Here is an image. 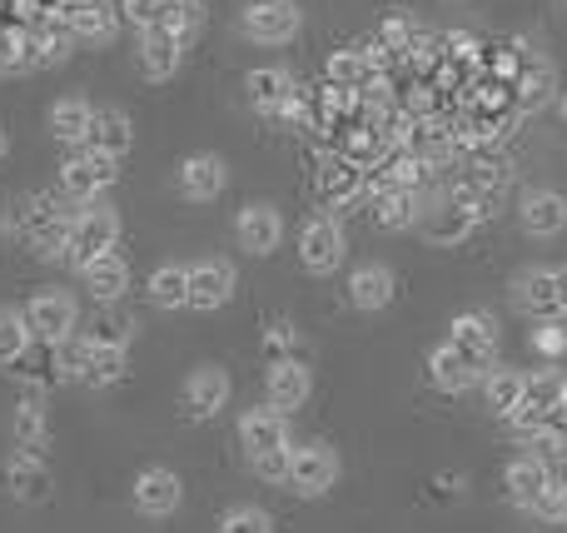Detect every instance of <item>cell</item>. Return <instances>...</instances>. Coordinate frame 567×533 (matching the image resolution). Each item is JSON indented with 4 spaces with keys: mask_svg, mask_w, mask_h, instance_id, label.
Instances as JSON below:
<instances>
[{
    "mask_svg": "<svg viewBox=\"0 0 567 533\" xmlns=\"http://www.w3.org/2000/svg\"><path fill=\"white\" fill-rule=\"evenodd\" d=\"M159 6H165V0H115V10H120V16H125V20H135L140 30H145L150 20L159 16Z\"/></svg>",
    "mask_w": 567,
    "mask_h": 533,
    "instance_id": "obj_41",
    "label": "cell"
},
{
    "mask_svg": "<svg viewBox=\"0 0 567 533\" xmlns=\"http://www.w3.org/2000/svg\"><path fill=\"white\" fill-rule=\"evenodd\" d=\"M120 239V215L115 209H100L90 205L85 215H75V225H70V245H65V259L75 269H85L95 255H105V249H115Z\"/></svg>",
    "mask_w": 567,
    "mask_h": 533,
    "instance_id": "obj_3",
    "label": "cell"
},
{
    "mask_svg": "<svg viewBox=\"0 0 567 533\" xmlns=\"http://www.w3.org/2000/svg\"><path fill=\"white\" fill-rule=\"evenodd\" d=\"M16 434H20V444H25L30 454L45 444V424H40V409H20V414H16Z\"/></svg>",
    "mask_w": 567,
    "mask_h": 533,
    "instance_id": "obj_39",
    "label": "cell"
},
{
    "mask_svg": "<svg viewBox=\"0 0 567 533\" xmlns=\"http://www.w3.org/2000/svg\"><path fill=\"white\" fill-rule=\"evenodd\" d=\"M150 305L159 309H185L189 305V269L185 265H159L155 275H150Z\"/></svg>",
    "mask_w": 567,
    "mask_h": 533,
    "instance_id": "obj_32",
    "label": "cell"
},
{
    "mask_svg": "<svg viewBox=\"0 0 567 533\" xmlns=\"http://www.w3.org/2000/svg\"><path fill=\"white\" fill-rule=\"evenodd\" d=\"M65 25H70V35L75 40H115V30H120V10L115 6H105V0H70L65 6Z\"/></svg>",
    "mask_w": 567,
    "mask_h": 533,
    "instance_id": "obj_20",
    "label": "cell"
},
{
    "mask_svg": "<svg viewBox=\"0 0 567 533\" xmlns=\"http://www.w3.org/2000/svg\"><path fill=\"white\" fill-rule=\"evenodd\" d=\"M449 329H453L449 345L458 349V355L468 359L473 369H483V375H488V369H493V319L473 309V315H458V319H453Z\"/></svg>",
    "mask_w": 567,
    "mask_h": 533,
    "instance_id": "obj_16",
    "label": "cell"
},
{
    "mask_svg": "<svg viewBox=\"0 0 567 533\" xmlns=\"http://www.w3.org/2000/svg\"><path fill=\"white\" fill-rule=\"evenodd\" d=\"M225 399H229V375L225 369H199V375L185 385V414L189 419H209L215 409H225Z\"/></svg>",
    "mask_w": 567,
    "mask_h": 533,
    "instance_id": "obj_23",
    "label": "cell"
},
{
    "mask_svg": "<svg viewBox=\"0 0 567 533\" xmlns=\"http://www.w3.org/2000/svg\"><path fill=\"white\" fill-rule=\"evenodd\" d=\"M80 275H85L90 295H95L100 305H115V299L130 289V259L120 255V249H105V255H95Z\"/></svg>",
    "mask_w": 567,
    "mask_h": 533,
    "instance_id": "obj_21",
    "label": "cell"
},
{
    "mask_svg": "<svg viewBox=\"0 0 567 533\" xmlns=\"http://www.w3.org/2000/svg\"><path fill=\"white\" fill-rule=\"evenodd\" d=\"M265 394H269V404L275 409H299L303 399H309V369L303 365H293V359H284V365L269 369V385H265Z\"/></svg>",
    "mask_w": 567,
    "mask_h": 533,
    "instance_id": "obj_28",
    "label": "cell"
},
{
    "mask_svg": "<svg viewBox=\"0 0 567 533\" xmlns=\"http://www.w3.org/2000/svg\"><path fill=\"white\" fill-rule=\"evenodd\" d=\"M329 85H343V90H353V95H363V90L379 85V65H373L369 50H339V55L329 60Z\"/></svg>",
    "mask_w": 567,
    "mask_h": 533,
    "instance_id": "obj_27",
    "label": "cell"
},
{
    "mask_svg": "<svg viewBox=\"0 0 567 533\" xmlns=\"http://www.w3.org/2000/svg\"><path fill=\"white\" fill-rule=\"evenodd\" d=\"M175 185H179V195L185 199H219L225 195V185H229V165L219 155H189L185 165H179V175H175Z\"/></svg>",
    "mask_w": 567,
    "mask_h": 533,
    "instance_id": "obj_12",
    "label": "cell"
},
{
    "mask_svg": "<svg viewBox=\"0 0 567 533\" xmlns=\"http://www.w3.org/2000/svg\"><path fill=\"white\" fill-rule=\"evenodd\" d=\"M0 160H6V130H0Z\"/></svg>",
    "mask_w": 567,
    "mask_h": 533,
    "instance_id": "obj_46",
    "label": "cell"
},
{
    "mask_svg": "<svg viewBox=\"0 0 567 533\" xmlns=\"http://www.w3.org/2000/svg\"><path fill=\"white\" fill-rule=\"evenodd\" d=\"M333 479H339V459L329 444L289 449V484L299 494H323V489H333Z\"/></svg>",
    "mask_w": 567,
    "mask_h": 533,
    "instance_id": "obj_7",
    "label": "cell"
},
{
    "mask_svg": "<svg viewBox=\"0 0 567 533\" xmlns=\"http://www.w3.org/2000/svg\"><path fill=\"white\" fill-rule=\"evenodd\" d=\"M70 225L75 219L65 215V205H60V195H35L25 205V215H20V229H25V245L35 249L40 259H60L70 245Z\"/></svg>",
    "mask_w": 567,
    "mask_h": 533,
    "instance_id": "obj_1",
    "label": "cell"
},
{
    "mask_svg": "<svg viewBox=\"0 0 567 533\" xmlns=\"http://www.w3.org/2000/svg\"><path fill=\"white\" fill-rule=\"evenodd\" d=\"M235 239L239 249H249V255H275L279 239H284V219L275 205H265V199H255V205L239 209V225H235Z\"/></svg>",
    "mask_w": 567,
    "mask_h": 533,
    "instance_id": "obj_8",
    "label": "cell"
},
{
    "mask_svg": "<svg viewBox=\"0 0 567 533\" xmlns=\"http://www.w3.org/2000/svg\"><path fill=\"white\" fill-rule=\"evenodd\" d=\"M538 444L548 449L553 459H567V399L553 404V419H548V429L538 434Z\"/></svg>",
    "mask_w": 567,
    "mask_h": 533,
    "instance_id": "obj_38",
    "label": "cell"
},
{
    "mask_svg": "<svg viewBox=\"0 0 567 533\" xmlns=\"http://www.w3.org/2000/svg\"><path fill=\"white\" fill-rule=\"evenodd\" d=\"M120 160H110V155H95V150H80L75 160H65V170H60V189H65V199H95V195H105L110 185H115V175H120Z\"/></svg>",
    "mask_w": 567,
    "mask_h": 533,
    "instance_id": "obj_5",
    "label": "cell"
},
{
    "mask_svg": "<svg viewBox=\"0 0 567 533\" xmlns=\"http://www.w3.org/2000/svg\"><path fill=\"white\" fill-rule=\"evenodd\" d=\"M558 295H563V315H567V265L558 269Z\"/></svg>",
    "mask_w": 567,
    "mask_h": 533,
    "instance_id": "obj_45",
    "label": "cell"
},
{
    "mask_svg": "<svg viewBox=\"0 0 567 533\" xmlns=\"http://www.w3.org/2000/svg\"><path fill=\"white\" fill-rule=\"evenodd\" d=\"M125 349L120 345H100V339H85V369H80V379L85 385H95V389H105V385H120L125 379Z\"/></svg>",
    "mask_w": 567,
    "mask_h": 533,
    "instance_id": "obj_29",
    "label": "cell"
},
{
    "mask_svg": "<svg viewBox=\"0 0 567 533\" xmlns=\"http://www.w3.org/2000/svg\"><path fill=\"white\" fill-rule=\"evenodd\" d=\"M239 444H245L249 459L275 454V449H289V424H284V409H249L239 419Z\"/></svg>",
    "mask_w": 567,
    "mask_h": 533,
    "instance_id": "obj_11",
    "label": "cell"
},
{
    "mask_svg": "<svg viewBox=\"0 0 567 533\" xmlns=\"http://www.w3.org/2000/svg\"><path fill=\"white\" fill-rule=\"evenodd\" d=\"M548 90H553V75H548V65H543V70L533 65V70H528V80H523V105L533 110V105H538V100H548Z\"/></svg>",
    "mask_w": 567,
    "mask_h": 533,
    "instance_id": "obj_42",
    "label": "cell"
},
{
    "mask_svg": "<svg viewBox=\"0 0 567 533\" xmlns=\"http://www.w3.org/2000/svg\"><path fill=\"white\" fill-rule=\"evenodd\" d=\"M419 219H423V235H429L433 245H458V239L473 229V219H478V205H473L468 195H453V199H443L439 209H429V215H419Z\"/></svg>",
    "mask_w": 567,
    "mask_h": 533,
    "instance_id": "obj_17",
    "label": "cell"
},
{
    "mask_svg": "<svg viewBox=\"0 0 567 533\" xmlns=\"http://www.w3.org/2000/svg\"><path fill=\"white\" fill-rule=\"evenodd\" d=\"M100 345H120V349H125L130 345V319L125 315H110V319H100Z\"/></svg>",
    "mask_w": 567,
    "mask_h": 533,
    "instance_id": "obj_43",
    "label": "cell"
},
{
    "mask_svg": "<svg viewBox=\"0 0 567 533\" xmlns=\"http://www.w3.org/2000/svg\"><path fill=\"white\" fill-rule=\"evenodd\" d=\"M179 65H185V40L159 25L140 30V70H145V80H169Z\"/></svg>",
    "mask_w": 567,
    "mask_h": 533,
    "instance_id": "obj_13",
    "label": "cell"
},
{
    "mask_svg": "<svg viewBox=\"0 0 567 533\" xmlns=\"http://www.w3.org/2000/svg\"><path fill=\"white\" fill-rule=\"evenodd\" d=\"M359 175H363V170L353 165L349 155L329 160V165L319 170V199H323V205H339V199H349L353 189H359Z\"/></svg>",
    "mask_w": 567,
    "mask_h": 533,
    "instance_id": "obj_33",
    "label": "cell"
},
{
    "mask_svg": "<svg viewBox=\"0 0 567 533\" xmlns=\"http://www.w3.org/2000/svg\"><path fill=\"white\" fill-rule=\"evenodd\" d=\"M429 375H433V385H439V389H449V394H463V389H473L483 379V369H473L453 345H439L429 355Z\"/></svg>",
    "mask_w": 567,
    "mask_h": 533,
    "instance_id": "obj_26",
    "label": "cell"
},
{
    "mask_svg": "<svg viewBox=\"0 0 567 533\" xmlns=\"http://www.w3.org/2000/svg\"><path fill=\"white\" fill-rule=\"evenodd\" d=\"M130 145H135V130H130V115L115 105L95 110V120H90V135H85V150H95V155H110V160H125Z\"/></svg>",
    "mask_w": 567,
    "mask_h": 533,
    "instance_id": "obj_18",
    "label": "cell"
},
{
    "mask_svg": "<svg viewBox=\"0 0 567 533\" xmlns=\"http://www.w3.org/2000/svg\"><path fill=\"white\" fill-rule=\"evenodd\" d=\"M179 499H185V484H179V474H169V469H145V474L135 479V509L150 519L159 514H175Z\"/></svg>",
    "mask_w": 567,
    "mask_h": 533,
    "instance_id": "obj_19",
    "label": "cell"
},
{
    "mask_svg": "<svg viewBox=\"0 0 567 533\" xmlns=\"http://www.w3.org/2000/svg\"><path fill=\"white\" fill-rule=\"evenodd\" d=\"M30 349V319L16 309H0V359H20Z\"/></svg>",
    "mask_w": 567,
    "mask_h": 533,
    "instance_id": "obj_36",
    "label": "cell"
},
{
    "mask_svg": "<svg viewBox=\"0 0 567 533\" xmlns=\"http://www.w3.org/2000/svg\"><path fill=\"white\" fill-rule=\"evenodd\" d=\"M518 219L533 239H553V235L567 229V199L558 195V189H528L523 205H518Z\"/></svg>",
    "mask_w": 567,
    "mask_h": 533,
    "instance_id": "obj_14",
    "label": "cell"
},
{
    "mask_svg": "<svg viewBox=\"0 0 567 533\" xmlns=\"http://www.w3.org/2000/svg\"><path fill=\"white\" fill-rule=\"evenodd\" d=\"M229 295H235V265L229 259L189 265V309H225Z\"/></svg>",
    "mask_w": 567,
    "mask_h": 533,
    "instance_id": "obj_9",
    "label": "cell"
},
{
    "mask_svg": "<svg viewBox=\"0 0 567 533\" xmlns=\"http://www.w3.org/2000/svg\"><path fill=\"white\" fill-rule=\"evenodd\" d=\"M538 514H543V519H558V524H567V484H558L548 499H543Z\"/></svg>",
    "mask_w": 567,
    "mask_h": 533,
    "instance_id": "obj_44",
    "label": "cell"
},
{
    "mask_svg": "<svg viewBox=\"0 0 567 533\" xmlns=\"http://www.w3.org/2000/svg\"><path fill=\"white\" fill-rule=\"evenodd\" d=\"M518 305L533 319H558L563 315V295H558V269H528L518 279Z\"/></svg>",
    "mask_w": 567,
    "mask_h": 533,
    "instance_id": "obj_22",
    "label": "cell"
},
{
    "mask_svg": "<svg viewBox=\"0 0 567 533\" xmlns=\"http://www.w3.org/2000/svg\"><path fill=\"white\" fill-rule=\"evenodd\" d=\"M419 195H413L409 185H383L379 199H373V225L379 229H409L419 225Z\"/></svg>",
    "mask_w": 567,
    "mask_h": 533,
    "instance_id": "obj_25",
    "label": "cell"
},
{
    "mask_svg": "<svg viewBox=\"0 0 567 533\" xmlns=\"http://www.w3.org/2000/svg\"><path fill=\"white\" fill-rule=\"evenodd\" d=\"M219 533H275V524H269L265 509L239 504V509H229V514L219 519Z\"/></svg>",
    "mask_w": 567,
    "mask_h": 533,
    "instance_id": "obj_37",
    "label": "cell"
},
{
    "mask_svg": "<svg viewBox=\"0 0 567 533\" xmlns=\"http://www.w3.org/2000/svg\"><path fill=\"white\" fill-rule=\"evenodd\" d=\"M299 259L309 275H333L343 265V225L333 215H313L299 229Z\"/></svg>",
    "mask_w": 567,
    "mask_h": 533,
    "instance_id": "obj_4",
    "label": "cell"
},
{
    "mask_svg": "<svg viewBox=\"0 0 567 533\" xmlns=\"http://www.w3.org/2000/svg\"><path fill=\"white\" fill-rule=\"evenodd\" d=\"M528 375H518V369H488L483 375V394H488V409L493 414H513V409L528 399Z\"/></svg>",
    "mask_w": 567,
    "mask_h": 533,
    "instance_id": "obj_31",
    "label": "cell"
},
{
    "mask_svg": "<svg viewBox=\"0 0 567 533\" xmlns=\"http://www.w3.org/2000/svg\"><path fill=\"white\" fill-rule=\"evenodd\" d=\"M245 90H249V105L265 110V115H303L299 85H293V75H289V70H279V65L249 70Z\"/></svg>",
    "mask_w": 567,
    "mask_h": 533,
    "instance_id": "obj_6",
    "label": "cell"
},
{
    "mask_svg": "<svg viewBox=\"0 0 567 533\" xmlns=\"http://www.w3.org/2000/svg\"><path fill=\"white\" fill-rule=\"evenodd\" d=\"M10 489H16V499H25V504H40V499L50 494V474L40 464L16 459V464H10Z\"/></svg>",
    "mask_w": 567,
    "mask_h": 533,
    "instance_id": "obj_35",
    "label": "cell"
},
{
    "mask_svg": "<svg viewBox=\"0 0 567 533\" xmlns=\"http://www.w3.org/2000/svg\"><path fill=\"white\" fill-rule=\"evenodd\" d=\"M563 6H567V0H563Z\"/></svg>",
    "mask_w": 567,
    "mask_h": 533,
    "instance_id": "obj_47",
    "label": "cell"
},
{
    "mask_svg": "<svg viewBox=\"0 0 567 533\" xmlns=\"http://www.w3.org/2000/svg\"><path fill=\"white\" fill-rule=\"evenodd\" d=\"M249 464H255V474L275 479V484H289V449H275V454H259V459H249Z\"/></svg>",
    "mask_w": 567,
    "mask_h": 533,
    "instance_id": "obj_40",
    "label": "cell"
},
{
    "mask_svg": "<svg viewBox=\"0 0 567 533\" xmlns=\"http://www.w3.org/2000/svg\"><path fill=\"white\" fill-rule=\"evenodd\" d=\"M25 319H30V335H40V339H50V345H60V339L75 335V299L60 295V289H45V295L30 299Z\"/></svg>",
    "mask_w": 567,
    "mask_h": 533,
    "instance_id": "obj_10",
    "label": "cell"
},
{
    "mask_svg": "<svg viewBox=\"0 0 567 533\" xmlns=\"http://www.w3.org/2000/svg\"><path fill=\"white\" fill-rule=\"evenodd\" d=\"M199 20H205V0H165V6H159V16L150 20V25H159V30H169V35L189 40L199 30Z\"/></svg>",
    "mask_w": 567,
    "mask_h": 533,
    "instance_id": "obj_34",
    "label": "cell"
},
{
    "mask_svg": "<svg viewBox=\"0 0 567 533\" xmlns=\"http://www.w3.org/2000/svg\"><path fill=\"white\" fill-rule=\"evenodd\" d=\"M303 25V10L293 0H249L245 16H239V30H245L255 45H289Z\"/></svg>",
    "mask_w": 567,
    "mask_h": 533,
    "instance_id": "obj_2",
    "label": "cell"
},
{
    "mask_svg": "<svg viewBox=\"0 0 567 533\" xmlns=\"http://www.w3.org/2000/svg\"><path fill=\"white\" fill-rule=\"evenodd\" d=\"M349 299H353L359 309H389V305H393V269H383V265L353 269Z\"/></svg>",
    "mask_w": 567,
    "mask_h": 533,
    "instance_id": "obj_30",
    "label": "cell"
},
{
    "mask_svg": "<svg viewBox=\"0 0 567 533\" xmlns=\"http://www.w3.org/2000/svg\"><path fill=\"white\" fill-rule=\"evenodd\" d=\"M503 484H508V499L518 509H533V514H538L543 509V499L553 494V469L543 464V459H513L508 464V479H503Z\"/></svg>",
    "mask_w": 567,
    "mask_h": 533,
    "instance_id": "obj_15",
    "label": "cell"
},
{
    "mask_svg": "<svg viewBox=\"0 0 567 533\" xmlns=\"http://www.w3.org/2000/svg\"><path fill=\"white\" fill-rule=\"evenodd\" d=\"M90 120H95V105L80 100V95H65V100L50 105V135H55L60 145H85Z\"/></svg>",
    "mask_w": 567,
    "mask_h": 533,
    "instance_id": "obj_24",
    "label": "cell"
}]
</instances>
